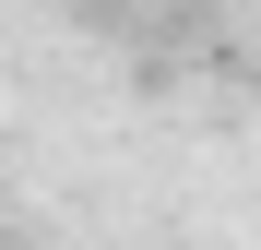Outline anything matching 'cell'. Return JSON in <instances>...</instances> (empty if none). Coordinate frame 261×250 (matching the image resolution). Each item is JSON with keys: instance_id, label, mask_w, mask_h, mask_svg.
<instances>
[]
</instances>
